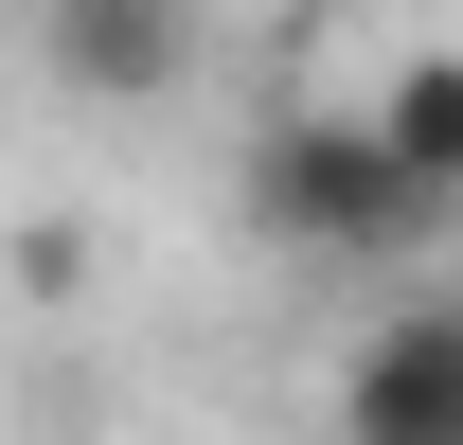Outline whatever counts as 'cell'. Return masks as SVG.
I'll list each match as a JSON object with an SVG mask.
<instances>
[{
  "instance_id": "obj_1",
  "label": "cell",
  "mask_w": 463,
  "mask_h": 445,
  "mask_svg": "<svg viewBox=\"0 0 463 445\" xmlns=\"http://www.w3.org/2000/svg\"><path fill=\"white\" fill-rule=\"evenodd\" d=\"M250 232L303 250V268H428L446 250V214L392 178L374 108H268L250 125Z\"/></svg>"
},
{
  "instance_id": "obj_2",
  "label": "cell",
  "mask_w": 463,
  "mask_h": 445,
  "mask_svg": "<svg viewBox=\"0 0 463 445\" xmlns=\"http://www.w3.org/2000/svg\"><path fill=\"white\" fill-rule=\"evenodd\" d=\"M339 445H463V285H410L339 338V392H321Z\"/></svg>"
},
{
  "instance_id": "obj_3",
  "label": "cell",
  "mask_w": 463,
  "mask_h": 445,
  "mask_svg": "<svg viewBox=\"0 0 463 445\" xmlns=\"http://www.w3.org/2000/svg\"><path fill=\"white\" fill-rule=\"evenodd\" d=\"M214 54V0H36V71L71 108H161Z\"/></svg>"
},
{
  "instance_id": "obj_4",
  "label": "cell",
  "mask_w": 463,
  "mask_h": 445,
  "mask_svg": "<svg viewBox=\"0 0 463 445\" xmlns=\"http://www.w3.org/2000/svg\"><path fill=\"white\" fill-rule=\"evenodd\" d=\"M356 108H374V143H392V178H410V196L463 232V54L428 36V54H392L374 90H356Z\"/></svg>"
},
{
  "instance_id": "obj_5",
  "label": "cell",
  "mask_w": 463,
  "mask_h": 445,
  "mask_svg": "<svg viewBox=\"0 0 463 445\" xmlns=\"http://www.w3.org/2000/svg\"><path fill=\"white\" fill-rule=\"evenodd\" d=\"M0 268H18V303H71V285H90V232H54V214H36Z\"/></svg>"
},
{
  "instance_id": "obj_6",
  "label": "cell",
  "mask_w": 463,
  "mask_h": 445,
  "mask_svg": "<svg viewBox=\"0 0 463 445\" xmlns=\"http://www.w3.org/2000/svg\"><path fill=\"white\" fill-rule=\"evenodd\" d=\"M0 125H18V54H0Z\"/></svg>"
}]
</instances>
